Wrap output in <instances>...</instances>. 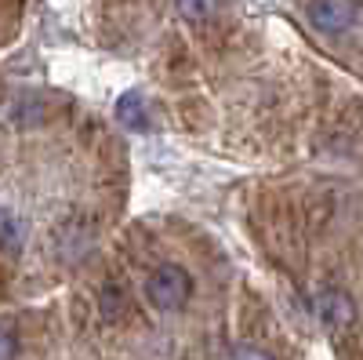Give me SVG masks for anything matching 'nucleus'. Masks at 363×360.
<instances>
[{"label":"nucleus","instance_id":"0eeeda50","mask_svg":"<svg viewBox=\"0 0 363 360\" xmlns=\"http://www.w3.org/2000/svg\"><path fill=\"white\" fill-rule=\"evenodd\" d=\"M120 310H124V288H120V284H106L102 288V317L116 320Z\"/></svg>","mask_w":363,"mask_h":360},{"label":"nucleus","instance_id":"f03ea898","mask_svg":"<svg viewBox=\"0 0 363 360\" xmlns=\"http://www.w3.org/2000/svg\"><path fill=\"white\" fill-rule=\"evenodd\" d=\"M309 22H313V29H320L327 37H342L359 22V4L356 0H313Z\"/></svg>","mask_w":363,"mask_h":360},{"label":"nucleus","instance_id":"1a4fd4ad","mask_svg":"<svg viewBox=\"0 0 363 360\" xmlns=\"http://www.w3.org/2000/svg\"><path fill=\"white\" fill-rule=\"evenodd\" d=\"M229 360H272V353H265V349H258V346H236V349L229 353Z\"/></svg>","mask_w":363,"mask_h":360},{"label":"nucleus","instance_id":"39448f33","mask_svg":"<svg viewBox=\"0 0 363 360\" xmlns=\"http://www.w3.org/2000/svg\"><path fill=\"white\" fill-rule=\"evenodd\" d=\"M174 4H178V15L186 18V22L203 26V22H211V18L222 11L225 0H174Z\"/></svg>","mask_w":363,"mask_h":360},{"label":"nucleus","instance_id":"423d86ee","mask_svg":"<svg viewBox=\"0 0 363 360\" xmlns=\"http://www.w3.org/2000/svg\"><path fill=\"white\" fill-rule=\"evenodd\" d=\"M0 236H4L8 255H18V248L26 244V222L11 212V207H4V215H0Z\"/></svg>","mask_w":363,"mask_h":360},{"label":"nucleus","instance_id":"6e6552de","mask_svg":"<svg viewBox=\"0 0 363 360\" xmlns=\"http://www.w3.org/2000/svg\"><path fill=\"white\" fill-rule=\"evenodd\" d=\"M0 360H18V335H15V327L4 324V335H0Z\"/></svg>","mask_w":363,"mask_h":360},{"label":"nucleus","instance_id":"f257e3e1","mask_svg":"<svg viewBox=\"0 0 363 360\" xmlns=\"http://www.w3.org/2000/svg\"><path fill=\"white\" fill-rule=\"evenodd\" d=\"M189 295H193V277H189L182 266H174V262L157 266L153 273H149V280H145V298H149V306H157L160 313L182 310V306L189 302Z\"/></svg>","mask_w":363,"mask_h":360},{"label":"nucleus","instance_id":"20e7f679","mask_svg":"<svg viewBox=\"0 0 363 360\" xmlns=\"http://www.w3.org/2000/svg\"><path fill=\"white\" fill-rule=\"evenodd\" d=\"M116 120L124 128H131V131H138L145 124V99H142V92H124L116 99Z\"/></svg>","mask_w":363,"mask_h":360},{"label":"nucleus","instance_id":"7ed1b4c3","mask_svg":"<svg viewBox=\"0 0 363 360\" xmlns=\"http://www.w3.org/2000/svg\"><path fill=\"white\" fill-rule=\"evenodd\" d=\"M313 306H316V317H320L327 327H335V332H342V327H352V320H356V306H352V298H349L342 288H320Z\"/></svg>","mask_w":363,"mask_h":360}]
</instances>
